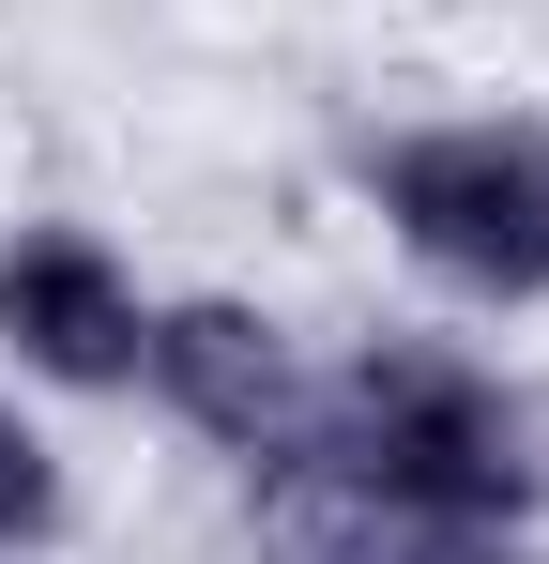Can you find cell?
<instances>
[{"label":"cell","mask_w":549,"mask_h":564,"mask_svg":"<svg viewBox=\"0 0 549 564\" xmlns=\"http://www.w3.org/2000/svg\"><path fill=\"white\" fill-rule=\"evenodd\" d=\"M46 534H62V458L0 412V550H46Z\"/></svg>","instance_id":"cell-6"},{"label":"cell","mask_w":549,"mask_h":564,"mask_svg":"<svg viewBox=\"0 0 549 564\" xmlns=\"http://www.w3.org/2000/svg\"><path fill=\"white\" fill-rule=\"evenodd\" d=\"M366 198L381 229L473 305H535L549 290V122H412V138H366Z\"/></svg>","instance_id":"cell-2"},{"label":"cell","mask_w":549,"mask_h":564,"mask_svg":"<svg viewBox=\"0 0 549 564\" xmlns=\"http://www.w3.org/2000/svg\"><path fill=\"white\" fill-rule=\"evenodd\" d=\"M138 381L169 397L198 443H229L245 473H290L321 443V381L290 367V336H274L260 305H229V290H198V305H153V336H138Z\"/></svg>","instance_id":"cell-3"},{"label":"cell","mask_w":549,"mask_h":564,"mask_svg":"<svg viewBox=\"0 0 549 564\" xmlns=\"http://www.w3.org/2000/svg\"><path fill=\"white\" fill-rule=\"evenodd\" d=\"M274 564H488V534H443V519L352 488L336 458H290L274 473Z\"/></svg>","instance_id":"cell-5"},{"label":"cell","mask_w":549,"mask_h":564,"mask_svg":"<svg viewBox=\"0 0 549 564\" xmlns=\"http://www.w3.org/2000/svg\"><path fill=\"white\" fill-rule=\"evenodd\" d=\"M138 336H153V305L138 275L92 245V229H15L0 245V351L46 381H138Z\"/></svg>","instance_id":"cell-4"},{"label":"cell","mask_w":549,"mask_h":564,"mask_svg":"<svg viewBox=\"0 0 549 564\" xmlns=\"http://www.w3.org/2000/svg\"><path fill=\"white\" fill-rule=\"evenodd\" d=\"M305 458H336L352 488L443 519V534H488V550L535 519V412L488 367L412 351V336H381L352 381H321V443H305Z\"/></svg>","instance_id":"cell-1"}]
</instances>
